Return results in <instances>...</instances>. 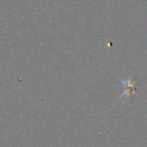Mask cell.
Wrapping results in <instances>:
<instances>
[{
	"label": "cell",
	"instance_id": "obj_1",
	"mask_svg": "<svg viewBox=\"0 0 147 147\" xmlns=\"http://www.w3.org/2000/svg\"><path fill=\"white\" fill-rule=\"evenodd\" d=\"M123 85H124V87H125V91L121 97L126 96V95L134 94L135 93V86H136V85L131 82V80H129L128 82H124V81H123Z\"/></svg>",
	"mask_w": 147,
	"mask_h": 147
}]
</instances>
